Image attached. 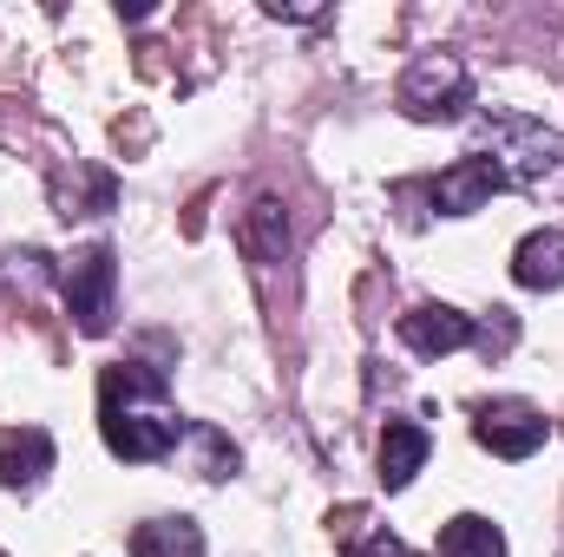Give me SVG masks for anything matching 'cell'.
<instances>
[{"label": "cell", "instance_id": "6da1fadb", "mask_svg": "<svg viewBox=\"0 0 564 557\" xmlns=\"http://www.w3.org/2000/svg\"><path fill=\"white\" fill-rule=\"evenodd\" d=\"M184 426H191V419L171 407L158 368L119 361V368L99 374V433H106V452H112V459H132V466L171 459V452L184 446Z\"/></svg>", "mask_w": 564, "mask_h": 557}, {"label": "cell", "instance_id": "7a4b0ae2", "mask_svg": "<svg viewBox=\"0 0 564 557\" xmlns=\"http://www.w3.org/2000/svg\"><path fill=\"white\" fill-rule=\"evenodd\" d=\"M473 157H486V164L499 171L506 190H532V184H545V177L564 164V139L558 132H545L539 119L486 112V119L473 125Z\"/></svg>", "mask_w": 564, "mask_h": 557}, {"label": "cell", "instance_id": "3957f363", "mask_svg": "<svg viewBox=\"0 0 564 557\" xmlns=\"http://www.w3.org/2000/svg\"><path fill=\"white\" fill-rule=\"evenodd\" d=\"M401 112L414 119V125H446V119H459L466 112V99H473V73H466V59L459 53H421L408 73H401Z\"/></svg>", "mask_w": 564, "mask_h": 557}, {"label": "cell", "instance_id": "277c9868", "mask_svg": "<svg viewBox=\"0 0 564 557\" xmlns=\"http://www.w3.org/2000/svg\"><path fill=\"white\" fill-rule=\"evenodd\" d=\"M59 288H66V308H73L79 335H106V328H112V315H119V256H112L106 243L79 250V256L66 263Z\"/></svg>", "mask_w": 564, "mask_h": 557}, {"label": "cell", "instance_id": "5b68a950", "mask_svg": "<svg viewBox=\"0 0 564 557\" xmlns=\"http://www.w3.org/2000/svg\"><path fill=\"white\" fill-rule=\"evenodd\" d=\"M545 414L532 407V401H486L479 414H473V439L492 452V459H532L539 446H545Z\"/></svg>", "mask_w": 564, "mask_h": 557}, {"label": "cell", "instance_id": "8992f818", "mask_svg": "<svg viewBox=\"0 0 564 557\" xmlns=\"http://www.w3.org/2000/svg\"><path fill=\"white\" fill-rule=\"evenodd\" d=\"M426 190H433V210H440V217H473V210H486L506 184H499V171H492L486 157H473V151H466V157H459V164H446Z\"/></svg>", "mask_w": 564, "mask_h": 557}, {"label": "cell", "instance_id": "52a82bcc", "mask_svg": "<svg viewBox=\"0 0 564 557\" xmlns=\"http://www.w3.org/2000/svg\"><path fill=\"white\" fill-rule=\"evenodd\" d=\"M401 341H408L414 354H426V361L459 354V348H473V315H459V308H446V302H421V308L401 315Z\"/></svg>", "mask_w": 564, "mask_h": 557}, {"label": "cell", "instance_id": "ba28073f", "mask_svg": "<svg viewBox=\"0 0 564 557\" xmlns=\"http://www.w3.org/2000/svg\"><path fill=\"white\" fill-rule=\"evenodd\" d=\"M46 472H53V439L40 426L0 433V492H33Z\"/></svg>", "mask_w": 564, "mask_h": 557}, {"label": "cell", "instance_id": "9c48e42d", "mask_svg": "<svg viewBox=\"0 0 564 557\" xmlns=\"http://www.w3.org/2000/svg\"><path fill=\"white\" fill-rule=\"evenodd\" d=\"M328 538H335V551L341 557H414L368 505H341V512H328Z\"/></svg>", "mask_w": 564, "mask_h": 557}, {"label": "cell", "instance_id": "30bf717a", "mask_svg": "<svg viewBox=\"0 0 564 557\" xmlns=\"http://www.w3.org/2000/svg\"><path fill=\"white\" fill-rule=\"evenodd\" d=\"M426 452H433L426 426H414V419H388V433H381V485H388V492H408L414 472L426 466Z\"/></svg>", "mask_w": 564, "mask_h": 557}, {"label": "cell", "instance_id": "8fae6325", "mask_svg": "<svg viewBox=\"0 0 564 557\" xmlns=\"http://www.w3.org/2000/svg\"><path fill=\"white\" fill-rule=\"evenodd\" d=\"M512 282L532 288V295L558 288L564 282V230H532V237L512 250Z\"/></svg>", "mask_w": 564, "mask_h": 557}, {"label": "cell", "instance_id": "7c38bea8", "mask_svg": "<svg viewBox=\"0 0 564 557\" xmlns=\"http://www.w3.org/2000/svg\"><path fill=\"white\" fill-rule=\"evenodd\" d=\"M433 557H506V532L492 518H479V512H459V518L440 525Z\"/></svg>", "mask_w": 564, "mask_h": 557}, {"label": "cell", "instance_id": "4fadbf2b", "mask_svg": "<svg viewBox=\"0 0 564 557\" xmlns=\"http://www.w3.org/2000/svg\"><path fill=\"white\" fill-rule=\"evenodd\" d=\"M132 557H204V532L191 518H144L132 532Z\"/></svg>", "mask_w": 564, "mask_h": 557}, {"label": "cell", "instance_id": "5bb4252c", "mask_svg": "<svg viewBox=\"0 0 564 557\" xmlns=\"http://www.w3.org/2000/svg\"><path fill=\"white\" fill-rule=\"evenodd\" d=\"M243 243H250V256H257V263H276L282 250H289V217H282L276 197H257V204H250Z\"/></svg>", "mask_w": 564, "mask_h": 557}, {"label": "cell", "instance_id": "9a60e30c", "mask_svg": "<svg viewBox=\"0 0 564 557\" xmlns=\"http://www.w3.org/2000/svg\"><path fill=\"white\" fill-rule=\"evenodd\" d=\"M184 446L197 452V479H210V485H217V479H230V472H237V446H230L217 426L191 419V426H184Z\"/></svg>", "mask_w": 564, "mask_h": 557}, {"label": "cell", "instance_id": "2e32d148", "mask_svg": "<svg viewBox=\"0 0 564 557\" xmlns=\"http://www.w3.org/2000/svg\"><path fill=\"white\" fill-rule=\"evenodd\" d=\"M492 315H499V321H486V328H473V341H479V348H486V354H506V348H512V335H519V328H512V315H506V308H492Z\"/></svg>", "mask_w": 564, "mask_h": 557}, {"label": "cell", "instance_id": "e0dca14e", "mask_svg": "<svg viewBox=\"0 0 564 557\" xmlns=\"http://www.w3.org/2000/svg\"><path fill=\"white\" fill-rule=\"evenodd\" d=\"M263 13H270V20H322V7H289V0H270Z\"/></svg>", "mask_w": 564, "mask_h": 557}]
</instances>
